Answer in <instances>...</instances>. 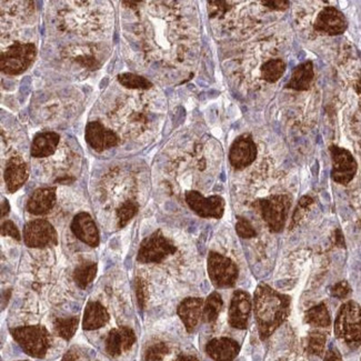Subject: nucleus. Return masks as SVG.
I'll list each match as a JSON object with an SVG mask.
<instances>
[{"instance_id": "1", "label": "nucleus", "mask_w": 361, "mask_h": 361, "mask_svg": "<svg viewBox=\"0 0 361 361\" xmlns=\"http://www.w3.org/2000/svg\"><path fill=\"white\" fill-rule=\"evenodd\" d=\"M291 298L278 293L266 284H260L253 296V310L258 324L259 335L265 341L287 319Z\"/></svg>"}, {"instance_id": "2", "label": "nucleus", "mask_w": 361, "mask_h": 361, "mask_svg": "<svg viewBox=\"0 0 361 361\" xmlns=\"http://www.w3.org/2000/svg\"><path fill=\"white\" fill-rule=\"evenodd\" d=\"M11 334L21 349L32 358H45L51 348V334L42 324L13 328Z\"/></svg>"}, {"instance_id": "3", "label": "nucleus", "mask_w": 361, "mask_h": 361, "mask_svg": "<svg viewBox=\"0 0 361 361\" xmlns=\"http://www.w3.org/2000/svg\"><path fill=\"white\" fill-rule=\"evenodd\" d=\"M253 206L259 211L269 229L272 232H280L285 227L291 199L287 195H272L259 199Z\"/></svg>"}, {"instance_id": "4", "label": "nucleus", "mask_w": 361, "mask_h": 361, "mask_svg": "<svg viewBox=\"0 0 361 361\" xmlns=\"http://www.w3.org/2000/svg\"><path fill=\"white\" fill-rule=\"evenodd\" d=\"M335 332L339 339L351 346L361 343V308L355 301L343 303L338 312Z\"/></svg>"}, {"instance_id": "5", "label": "nucleus", "mask_w": 361, "mask_h": 361, "mask_svg": "<svg viewBox=\"0 0 361 361\" xmlns=\"http://www.w3.org/2000/svg\"><path fill=\"white\" fill-rule=\"evenodd\" d=\"M37 55V49L34 44L15 42L6 51H1L0 67L1 72L11 76L23 74L30 68Z\"/></svg>"}, {"instance_id": "6", "label": "nucleus", "mask_w": 361, "mask_h": 361, "mask_svg": "<svg viewBox=\"0 0 361 361\" xmlns=\"http://www.w3.org/2000/svg\"><path fill=\"white\" fill-rule=\"evenodd\" d=\"M176 251L177 247L172 240H169L161 230H157L140 243L137 260L140 264H159Z\"/></svg>"}, {"instance_id": "7", "label": "nucleus", "mask_w": 361, "mask_h": 361, "mask_svg": "<svg viewBox=\"0 0 361 361\" xmlns=\"http://www.w3.org/2000/svg\"><path fill=\"white\" fill-rule=\"evenodd\" d=\"M208 274L215 287L230 288L235 286L239 270L232 259L210 251L208 256Z\"/></svg>"}, {"instance_id": "8", "label": "nucleus", "mask_w": 361, "mask_h": 361, "mask_svg": "<svg viewBox=\"0 0 361 361\" xmlns=\"http://www.w3.org/2000/svg\"><path fill=\"white\" fill-rule=\"evenodd\" d=\"M24 241L30 248L51 247L57 245L58 236L51 222L46 219H36L25 226Z\"/></svg>"}, {"instance_id": "9", "label": "nucleus", "mask_w": 361, "mask_h": 361, "mask_svg": "<svg viewBox=\"0 0 361 361\" xmlns=\"http://www.w3.org/2000/svg\"><path fill=\"white\" fill-rule=\"evenodd\" d=\"M330 153L332 159V179L341 185H347L356 175L358 168L356 160L350 151L337 146L330 147Z\"/></svg>"}, {"instance_id": "10", "label": "nucleus", "mask_w": 361, "mask_h": 361, "mask_svg": "<svg viewBox=\"0 0 361 361\" xmlns=\"http://www.w3.org/2000/svg\"><path fill=\"white\" fill-rule=\"evenodd\" d=\"M186 203L191 210L203 218L220 219L224 215V201L220 196L203 197L201 193L190 190L185 195Z\"/></svg>"}, {"instance_id": "11", "label": "nucleus", "mask_w": 361, "mask_h": 361, "mask_svg": "<svg viewBox=\"0 0 361 361\" xmlns=\"http://www.w3.org/2000/svg\"><path fill=\"white\" fill-rule=\"evenodd\" d=\"M257 157V146L251 134H241L232 143L229 151L232 166L238 170L251 166Z\"/></svg>"}, {"instance_id": "12", "label": "nucleus", "mask_w": 361, "mask_h": 361, "mask_svg": "<svg viewBox=\"0 0 361 361\" xmlns=\"http://www.w3.org/2000/svg\"><path fill=\"white\" fill-rule=\"evenodd\" d=\"M84 137L94 151L101 153L119 145V137L113 130H109L99 122H90L86 126Z\"/></svg>"}, {"instance_id": "13", "label": "nucleus", "mask_w": 361, "mask_h": 361, "mask_svg": "<svg viewBox=\"0 0 361 361\" xmlns=\"http://www.w3.org/2000/svg\"><path fill=\"white\" fill-rule=\"evenodd\" d=\"M253 301L249 293L237 290L232 295L229 307V324L236 329H246L251 317Z\"/></svg>"}, {"instance_id": "14", "label": "nucleus", "mask_w": 361, "mask_h": 361, "mask_svg": "<svg viewBox=\"0 0 361 361\" xmlns=\"http://www.w3.org/2000/svg\"><path fill=\"white\" fill-rule=\"evenodd\" d=\"M314 27L318 32L336 36L346 32L348 23L341 11L335 7H326L317 17Z\"/></svg>"}, {"instance_id": "15", "label": "nucleus", "mask_w": 361, "mask_h": 361, "mask_svg": "<svg viewBox=\"0 0 361 361\" xmlns=\"http://www.w3.org/2000/svg\"><path fill=\"white\" fill-rule=\"evenodd\" d=\"M70 229L75 237L86 245L94 248L99 245V232L94 219L88 213L77 214L72 219Z\"/></svg>"}, {"instance_id": "16", "label": "nucleus", "mask_w": 361, "mask_h": 361, "mask_svg": "<svg viewBox=\"0 0 361 361\" xmlns=\"http://www.w3.org/2000/svg\"><path fill=\"white\" fill-rule=\"evenodd\" d=\"M6 187L9 193H16L25 185V182L30 177V169L27 166L26 161L21 158L20 156H15L9 159L6 165L5 172Z\"/></svg>"}, {"instance_id": "17", "label": "nucleus", "mask_w": 361, "mask_h": 361, "mask_svg": "<svg viewBox=\"0 0 361 361\" xmlns=\"http://www.w3.org/2000/svg\"><path fill=\"white\" fill-rule=\"evenodd\" d=\"M136 343V335L128 327L115 328L106 338V351L110 357L122 356Z\"/></svg>"}, {"instance_id": "18", "label": "nucleus", "mask_w": 361, "mask_h": 361, "mask_svg": "<svg viewBox=\"0 0 361 361\" xmlns=\"http://www.w3.org/2000/svg\"><path fill=\"white\" fill-rule=\"evenodd\" d=\"M239 350V343L232 338L211 339L206 346L207 355L215 361H234Z\"/></svg>"}, {"instance_id": "19", "label": "nucleus", "mask_w": 361, "mask_h": 361, "mask_svg": "<svg viewBox=\"0 0 361 361\" xmlns=\"http://www.w3.org/2000/svg\"><path fill=\"white\" fill-rule=\"evenodd\" d=\"M56 199L57 196L55 187L39 188L30 196L27 203V210L36 216L47 214L55 206Z\"/></svg>"}, {"instance_id": "20", "label": "nucleus", "mask_w": 361, "mask_h": 361, "mask_svg": "<svg viewBox=\"0 0 361 361\" xmlns=\"http://www.w3.org/2000/svg\"><path fill=\"white\" fill-rule=\"evenodd\" d=\"M205 301L201 298H187L182 301L177 309V314L180 317L188 332H193L199 320L203 318V309Z\"/></svg>"}, {"instance_id": "21", "label": "nucleus", "mask_w": 361, "mask_h": 361, "mask_svg": "<svg viewBox=\"0 0 361 361\" xmlns=\"http://www.w3.org/2000/svg\"><path fill=\"white\" fill-rule=\"evenodd\" d=\"M61 136L57 132H40L34 136L32 140L30 155L34 158H46L51 157L57 151Z\"/></svg>"}, {"instance_id": "22", "label": "nucleus", "mask_w": 361, "mask_h": 361, "mask_svg": "<svg viewBox=\"0 0 361 361\" xmlns=\"http://www.w3.org/2000/svg\"><path fill=\"white\" fill-rule=\"evenodd\" d=\"M110 316L105 307L98 301H89L84 309L82 328L84 330H97L108 324Z\"/></svg>"}, {"instance_id": "23", "label": "nucleus", "mask_w": 361, "mask_h": 361, "mask_svg": "<svg viewBox=\"0 0 361 361\" xmlns=\"http://www.w3.org/2000/svg\"><path fill=\"white\" fill-rule=\"evenodd\" d=\"M314 66L311 61L301 63L293 69V75L288 82V87L297 91H303L310 88L311 82L314 80Z\"/></svg>"}, {"instance_id": "24", "label": "nucleus", "mask_w": 361, "mask_h": 361, "mask_svg": "<svg viewBox=\"0 0 361 361\" xmlns=\"http://www.w3.org/2000/svg\"><path fill=\"white\" fill-rule=\"evenodd\" d=\"M97 274V264L84 261L82 264L78 265L74 270V280L78 287L84 289L89 284L95 279Z\"/></svg>"}, {"instance_id": "25", "label": "nucleus", "mask_w": 361, "mask_h": 361, "mask_svg": "<svg viewBox=\"0 0 361 361\" xmlns=\"http://www.w3.org/2000/svg\"><path fill=\"white\" fill-rule=\"evenodd\" d=\"M224 306L222 296L218 293H213L208 296V298L205 301L203 309V318L201 319L208 324H213L218 319L219 314Z\"/></svg>"}, {"instance_id": "26", "label": "nucleus", "mask_w": 361, "mask_h": 361, "mask_svg": "<svg viewBox=\"0 0 361 361\" xmlns=\"http://www.w3.org/2000/svg\"><path fill=\"white\" fill-rule=\"evenodd\" d=\"M305 322L314 327H329L331 320L326 305L319 303L309 309L305 315Z\"/></svg>"}, {"instance_id": "27", "label": "nucleus", "mask_w": 361, "mask_h": 361, "mask_svg": "<svg viewBox=\"0 0 361 361\" xmlns=\"http://www.w3.org/2000/svg\"><path fill=\"white\" fill-rule=\"evenodd\" d=\"M80 318L78 317H70V318H57L53 322V329L59 337L65 341H69L74 337L78 329Z\"/></svg>"}, {"instance_id": "28", "label": "nucleus", "mask_w": 361, "mask_h": 361, "mask_svg": "<svg viewBox=\"0 0 361 361\" xmlns=\"http://www.w3.org/2000/svg\"><path fill=\"white\" fill-rule=\"evenodd\" d=\"M285 70L286 63L282 59H272L261 67V77L266 82H276L281 78L282 75L285 74Z\"/></svg>"}, {"instance_id": "29", "label": "nucleus", "mask_w": 361, "mask_h": 361, "mask_svg": "<svg viewBox=\"0 0 361 361\" xmlns=\"http://www.w3.org/2000/svg\"><path fill=\"white\" fill-rule=\"evenodd\" d=\"M118 82L124 87L132 90H147L153 86V84L149 80H146L145 77L129 74V72L119 75Z\"/></svg>"}, {"instance_id": "30", "label": "nucleus", "mask_w": 361, "mask_h": 361, "mask_svg": "<svg viewBox=\"0 0 361 361\" xmlns=\"http://www.w3.org/2000/svg\"><path fill=\"white\" fill-rule=\"evenodd\" d=\"M138 210H139V206L137 203L132 201H125L116 211L118 227L124 228L137 215Z\"/></svg>"}, {"instance_id": "31", "label": "nucleus", "mask_w": 361, "mask_h": 361, "mask_svg": "<svg viewBox=\"0 0 361 361\" xmlns=\"http://www.w3.org/2000/svg\"><path fill=\"white\" fill-rule=\"evenodd\" d=\"M324 345H326V336L324 334L319 331L311 332L309 335L308 343H307V350L311 355L322 356Z\"/></svg>"}, {"instance_id": "32", "label": "nucleus", "mask_w": 361, "mask_h": 361, "mask_svg": "<svg viewBox=\"0 0 361 361\" xmlns=\"http://www.w3.org/2000/svg\"><path fill=\"white\" fill-rule=\"evenodd\" d=\"M169 346L165 343H156L149 346L145 351L146 361H160L168 355Z\"/></svg>"}, {"instance_id": "33", "label": "nucleus", "mask_w": 361, "mask_h": 361, "mask_svg": "<svg viewBox=\"0 0 361 361\" xmlns=\"http://www.w3.org/2000/svg\"><path fill=\"white\" fill-rule=\"evenodd\" d=\"M236 232L239 237L245 238H253L256 237L257 232L253 228V224L248 219L243 218V217H237V224H236Z\"/></svg>"}, {"instance_id": "34", "label": "nucleus", "mask_w": 361, "mask_h": 361, "mask_svg": "<svg viewBox=\"0 0 361 361\" xmlns=\"http://www.w3.org/2000/svg\"><path fill=\"white\" fill-rule=\"evenodd\" d=\"M134 288H136V296H137L138 306L144 309L147 303L148 288L147 284L143 278L138 277L134 281Z\"/></svg>"}, {"instance_id": "35", "label": "nucleus", "mask_w": 361, "mask_h": 361, "mask_svg": "<svg viewBox=\"0 0 361 361\" xmlns=\"http://www.w3.org/2000/svg\"><path fill=\"white\" fill-rule=\"evenodd\" d=\"M314 203V201H312V198L309 197V196H303V197L301 198L300 201H299L298 206L296 207L295 213H293L291 227L295 226V224L300 220L303 213L311 206V203Z\"/></svg>"}, {"instance_id": "36", "label": "nucleus", "mask_w": 361, "mask_h": 361, "mask_svg": "<svg viewBox=\"0 0 361 361\" xmlns=\"http://www.w3.org/2000/svg\"><path fill=\"white\" fill-rule=\"evenodd\" d=\"M1 236H9V237L16 239L17 241L21 239L20 232H19L18 228L16 224H13L11 220H6L1 224Z\"/></svg>"}, {"instance_id": "37", "label": "nucleus", "mask_w": 361, "mask_h": 361, "mask_svg": "<svg viewBox=\"0 0 361 361\" xmlns=\"http://www.w3.org/2000/svg\"><path fill=\"white\" fill-rule=\"evenodd\" d=\"M208 5L210 16L224 15L226 11L230 9V3H227V1H209Z\"/></svg>"}, {"instance_id": "38", "label": "nucleus", "mask_w": 361, "mask_h": 361, "mask_svg": "<svg viewBox=\"0 0 361 361\" xmlns=\"http://www.w3.org/2000/svg\"><path fill=\"white\" fill-rule=\"evenodd\" d=\"M350 293L351 288L347 281L338 282L331 288V295L336 297V298H346V297H348L350 295Z\"/></svg>"}, {"instance_id": "39", "label": "nucleus", "mask_w": 361, "mask_h": 361, "mask_svg": "<svg viewBox=\"0 0 361 361\" xmlns=\"http://www.w3.org/2000/svg\"><path fill=\"white\" fill-rule=\"evenodd\" d=\"M262 4L269 8L276 9V11H284V9L288 8V5H289L288 1H262Z\"/></svg>"}, {"instance_id": "40", "label": "nucleus", "mask_w": 361, "mask_h": 361, "mask_svg": "<svg viewBox=\"0 0 361 361\" xmlns=\"http://www.w3.org/2000/svg\"><path fill=\"white\" fill-rule=\"evenodd\" d=\"M324 361H343V359H341V353L337 349L330 348L328 353H326Z\"/></svg>"}, {"instance_id": "41", "label": "nucleus", "mask_w": 361, "mask_h": 361, "mask_svg": "<svg viewBox=\"0 0 361 361\" xmlns=\"http://www.w3.org/2000/svg\"><path fill=\"white\" fill-rule=\"evenodd\" d=\"M78 360V353H77L76 350L72 349V350H69L68 353H65V356L63 357L61 361H77Z\"/></svg>"}, {"instance_id": "42", "label": "nucleus", "mask_w": 361, "mask_h": 361, "mask_svg": "<svg viewBox=\"0 0 361 361\" xmlns=\"http://www.w3.org/2000/svg\"><path fill=\"white\" fill-rule=\"evenodd\" d=\"M9 210H11V206H9L8 201L3 199V203H1V218H5L9 214Z\"/></svg>"}, {"instance_id": "43", "label": "nucleus", "mask_w": 361, "mask_h": 361, "mask_svg": "<svg viewBox=\"0 0 361 361\" xmlns=\"http://www.w3.org/2000/svg\"><path fill=\"white\" fill-rule=\"evenodd\" d=\"M174 361H199L197 357L191 355H179Z\"/></svg>"}, {"instance_id": "44", "label": "nucleus", "mask_w": 361, "mask_h": 361, "mask_svg": "<svg viewBox=\"0 0 361 361\" xmlns=\"http://www.w3.org/2000/svg\"><path fill=\"white\" fill-rule=\"evenodd\" d=\"M337 243L338 245L345 246V241H343V234H341V230H337Z\"/></svg>"}, {"instance_id": "45", "label": "nucleus", "mask_w": 361, "mask_h": 361, "mask_svg": "<svg viewBox=\"0 0 361 361\" xmlns=\"http://www.w3.org/2000/svg\"><path fill=\"white\" fill-rule=\"evenodd\" d=\"M21 361H26V360H21Z\"/></svg>"}]
</instances>
